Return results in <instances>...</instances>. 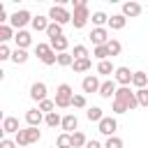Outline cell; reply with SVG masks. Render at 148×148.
Returning a JSON list of instances; mask_svg holds the SVG:
<instances>
[{"label": "cell", "instance_id": "36", "mask_svg": "<svg viewBox=\"0 0 148 148\" xmlns=\"http://www.w3.org/2000/svg\"><path fill=\"white\" fill-rule=\"evenodd\" d=\"M25 132H28V141H30V143H37V141H39V136H42V132H39L37 127H28Z\"/></svg>", "mask_w": 148, "mask_h": 148}, {"label": "cell", "instance_id": "24", "mask_svg": "<svg viewBox=\"0 0 148 148\" xmlns=\"http://www.w3.org/2000/svg\"><path fill=\"white\" fill-rule=\"evenodd\" d=\"M35 53H37V58H39V60H44L49 53H53V49H51V44H44V42H42V44H37V46H35Z\"/></svg>", "mask_w": 148, "mask_h": 148}, {"label": "cell", "instance_id": "8", "mask_svg": "<svg viewBox=\"0 0 148 148\" xmlns=\"http://www.w3.org/2000/svg\"><path fill=\"white\" fill-rule=\"evenodd\" d=\"M132 76H134V72H130V67H116L113 81L120 83V86H130L132 83Z\"/></svg>", "mask_w": 148, "mask_h": 148}, {"label": "cell", "instance_id": "44", "mask_svg": "<svg viewBox=\"0 0 148 148\" xmlns=\"http://www.w3.org/2000/svg\"><path fill=\"white\" fill-rule=\"evenodd\" d=\"M0 148H16V141H12V139H2V141H0Z\"/></svg>", "mask_w": 148, "mask_h": 148}, {"label": "cell", "instance_id": "13", "mask_svg": "<svg viewBox=\"0 0 148 148\" xmlns=\"http://www.w3.org/2000/svg\"><path fill=\"white\" fill-rule=\"evenodd\" d=\"M44 118H46V116H42L39 109H30V111L25 113V123H28L30 127H39V123H42Z\"/></svg>", "mask_w": 148, "mask_h": 148}, {"label": "cell", "instance_id": "28", "mask_svg": "<svg viewBox=\"0 0 148 148\" xmlns=\"http://www.w3.org/2000/svg\"><path fill=\"white\" fill-rule=\"evenodd\" d=\"M7 39H14V30H12V25H5V23H2V25H0V42L5 44Z\"/></svg>", "mask_w": 148, "mask_h": 148}, {"label": "cell", "instance_id": "43", "mask_svg": "<svg viewBox=\"0 0 148 148\" xmlns=\"http://www.w3.org/2000/svg\"><path fill=\"white\" fill-rule=\"evenodd\" d=\"M7 58H12V51L7 44H0V60H7Z\"/></svg>", "mask_w": 148, "mask_h": 148}, {"label": "cell", "instance_id": "6", "mask_svg": "<svg viewBox=\"0 0 148 148\" xmlns=\"http://www.w3.org/2000/svg\"><path fill=\"white\" fill-rule=\"evenodd\" d=\"M9 23H12V28L23 30V25H25V23H32V16H30V12H28V9H18V12H14V14H12Z\"/></svg>", "mask_w": 148, "mask_h": 148}, {"label": "cell", "instance_id": "32", "mask_svg": "<svg viewBox=\"0 0 148 148\" xmlns=\"http://www.w3.org/2000/svg\"><path fill=\"white\" fill-rule=\"evenodd\" d=\"M72 56H74V60H83V58H88V49H86L83 44H76Z\"/></svg>", "mask_w": 148, "mask_h": 148}, {"label": "cell", "instance_id": "34", "mask_svg": "<svg viewBox=\"0 0 148 148\" xmlns=\"http://www.w3.org/2000/svg\"><path fill=\"white\" fill-rule=\"evenodd\" d=\"M42 113H53V109H56V102L53 99H44V102H39V106H37Z\"/></svg>", "mask_w": 148, "mask_h": 148}, {"label": "cell", "instance_id": "42", "mask_svg": "<svg viewBox=\"0 0 148 148\" xmlns=\"http://www.w3.org/2000/svg\"><path fill=\"white\" fill-rule=\"evenodd\" d=\"M72 106H74V109H83V106H86V97H83V95H74Z\"/></svg>", "mask_w": 148, "mask_h": 148}, {"label": "cell", "instance_id": "18", "mask_svg": "<svg viewBox=\"0 0 148 148\" xmlns=\"http://www.w3.org/2000/svg\"><path fill=\"white\" fill-rule=\"evenodd\" d=\"M125 23H127V18H125L123 14H113V16L109 18V23H106V25H109L111 30H123V28H125Z\"/></svg>", "mask_w": 148, "mask_h": 148}, {"label": "cell", "instance_id": "7", "mask_svg": "<svg viewBox=\"0 0 148 148\" xmlns=\"http://www.w3.org/2000/svg\"><path fill=\"white\" fill-rule=\"evenodd\" d=\"M90 42L95 44V46H106L111 39H109V32H106V28H92L90 30Z\"/></svg>", "mask_w": 148, "mask_h": 148}, {"label": "cell", "instance_id": "31", "mask_svg": "<svg viewBox=\"0 0 148 148\" xmlns=\"http://www.w3.org/2000/svg\"><path fill=\"white\" fill-rule=\"evenodd\" d=\"M46 35H49V39L62 37V25H58V23H51V25H49V30H46Z\"/></svg>", "mask_w": 148, "mask_h": 148}, {"label": "cell", "instance_id": "17", "mask_svg": "<svg viewBox=\"0 0 148 148\" xmlns=\"http://www.w3.org/2000/svg\"><path fill=\"white\" fill-rule=\"evenodd\" d=\"M76 125H79V118H76L74 113H67V116L62 118V125H60V127H62V130H65L67 134H69V132L74 134V130H76Z\"/></svg>", "mask_w": 148, "mask_h": 148}, {"label": "cell", "instance_id": "15", "mask_svg": "<svg viewBox=\"0 0 148 148\" xmlns=\"http://www.w3.org/2000/svg\"><path fill=\"white\" fill-rule=\"evenodd\" d=\"M139 14H141V5H139V2H125V5H123V16H125V18H127V16L134 18V16H139Z\"/></svg>", "mask_w": 148, "mask_h": 148}, {"label": "cell", "instance_id": "9", "mask_svg": "<svg viewBox=\"0 0 148 148\" xmlns=\"http://www.w3.org/2000/svg\"><path fill=\"white\" fill-rule=\"evenodd\" d=\"M99 79L97 76H92V74H88V76H83V81H81V88H83V92H99Z\"/></svg>", "mask_w": 148, "mask_h": 148}, {"label": "cell", "instance_id": "29", "mask_svg": "<svg viewBox=\"0 0 148 148\" xmlns=\"http://www.w3.org/2000/svg\"><path fill=\"white\" fill-rule=\"evenodd\" d=\"M44 123L49 125V127H58V125H62V118L53 111V113H46V118H44Z\"/></svg>", "mask_w": 148, "mask_h": 148}, {"label": "cell", "instance_id": "23", "mask_svg": "<svg viewBox=\"0 0 148 148\" xmlns=\"http://www.w3.org/2000/svg\"><path fill=\"white\" fill-rule=\"evenodd\" d=\"M97 74H116V67L111 65V60H102V62H97Z\"/></svg>", "mask_w": 148, "mask_h": 148}, {"label": "cell", "instance_id": "14", "mask_svg": "<svg viewBox=\"0 0 148 148\" xmlns=\"http://www.w3.org/2000/svg\"><path fill=\"white\" fill-rule=\"evenodd\" d=\"M14 42H16V49H25V46H30L32 37H30V32H25V30H16Z\"/></svg>", "mask_w": 148, "mask_h": 148}, {"label": "cell", "instance_id": "2", "mask_svg": "<svg viewBox=\"0 0 148 148\" xmlns=\"http://www.w3.org/2000/svg\"><path fill=\"white\" fill-rule=\"evenodd\" d=\"M72 99H74V92H72V86L69 83H60L58 86V90H56V106L58 109H67V106H72Z\"/></svg>", "mask_w": 148, "mask_h": 148}, {"label": "cell", "instance_id": "1", "mask_svg": "<svg viewBox=\"0 0 148 148\" xmlns=\"http://www.w3.org/2000/svg\"><path fill=\"white\" fill-rule=\"evenodd\" d=\"M90 18V12H88V2L86 0H74V14H72V25L76 30H81Z\"/></svg>", "mask_w": 148, "mask_h": 148}, {"label": "cell", "instance_id": "30", "mask_svg": "<svg viewBox=\"0 0 148 148\" xmlns=\"http://www.w3.org/2000/svg\"><path fill=\"white\" fill-rule=\"evenodd\" d=\"M90 18H92V23H95V25H97V28H102V25H104V23H109V16H106V14H104V12H95V14H92V16H90Z\"/></svg>", "mask_w": 148, "mask_h": 148}, {"label": "cell", "instance_id": "35", "mask_svg": "<svg viewBox=\"0 0 148 148\" xmlns=\"http://www.w3.org/2000/svg\"><path fill=\"white\" fill-rule=\"evenodd\" d=\"M88 141H86V136H83V132H74L72 134V146L74 148H81V146H86Z\"/></svg>", "mask_w": 148, "mask_h": 148}, {"label": "cell", "instance_id": "11", "mask_svg": "<svg viewBox=\"0 0 148 148\" xmlns=\"http://www.w3.org/2000/svg\"><path fill=\"white\" fill-rule=\"evenodd\" d=\"M2 132H5V134H18V132H21V127H18V118L7 116V118L2 120Z\"/></svg>", "mask_w": 148, "mask_h": 148}, {"label": "cell", "instance_id": "4", "mask_svg": "<svg viewBox=\"0 0 148 148\" xmlns=\"http://www.w3.org/2000/svg\"><path fill=\"white\" fill-rule=\"evenodd\" d=\"M116 99H120L123 104H127V109H130V111L139 106L136 92H132V90H130V86H120V88H118V92H116Z\"/></svg>", "mask_w": 148, "mask_h": 148}, {"label": "cell", "instance_id": "26", "mask_svg": "<svg viewBox=\"0 0 148 148\" xmlns=\"http://www.w3.org/2000/svg\"><path fill=\"white\" fill-rule=\"evenodd\" d=\"M74 72H88L90 67H92V62H90V58H83V60H74Z\"/></svg>", "mask_w": 148, "mask_h": 148}, {"label": "cell", "instance_id": "3", "mask_svg": "<svg viewBox=\"0 0 148 148\" xmlns=\"http://www.w3.org/2000/svg\"><path fill=\"white\" fill-rule=\"evenodd\" d=\"M49 18H51V23H58V25L72 23V14H69L62 5H53V7L49 9Z\"/></svg>", "mask_w": 148, "mask_h": 148}, {"label": "cell", "instance_id": "33", "mask_svg": "<svg viewBox=\"0 0 148 148\" xmlns=\"http://www.w3.org/2000/svg\"><path fill=\"white\" fill-rule=\"evenodd\" d=\"M92 56H95V58H97V60L102 62V60H106V58H109L111 53H109V49H106V46H95V51H92Z\"/></svg>", "mask_w": 148, "mask_h": 148}, {"label": "cell", "instance_id": "5", "mask_svg": "<svg viewBox=\"0 0 148 148\" xmlns=\"http://www.w3.org/2000/svg\"><path fill=\"white\" fill-rule=\"evenodd\" d=\"M116 130H118V123H116V118H111V116H109V118L104 116V118L97 123V132L104 134L106 139H109V136H116Z\"/></svg>", "mask_w": 148, "mask_h": 148}, {"label": "cell", "instance_id": "10", "mask_svg": "<svg viewBox=\"0 0 148 148\" xmlns=\"http://www.w3.org/2000/svg\"><path fill=\"white\" fill-rule=\"evenodd\" d=\"M30 97H32L35 102H44V99H46V83H42V81L32 83V86H30Z\"/></svg>", "mask_w": 148, "mask_h": 148}, {"label": "cell", "instance_id": "39", "mask_svg": "<svg viewBox=\"0 0 148 148\" xmlns=\"http://www.w3.org/2000/svg\"><path fill=\"white\" fill-rule=\"evenodd\" d=\"M14 141H16V146H28V143H30V141H28V132H25V130H21V132L16 134V139H14Z\"/></svg>", "mask_w": 148, "mask_h": 148}, {"label": "cell", "instance_id": "19", "mask_svg": "<svg viewBox=\"0 0 148 148\" xmlns=\"http://www.w3.org/2000/svg\"><path fill=\"white\" fill-rule=\"evenodd\" d=\"M132 83L136 86V90L146 88V83H148V74H146V72H134V76H132Z\"/></svg>", "mask_w": 148, "mask_h": 148}, {"label": "cell", "instance_id": "46", "mask_svg": "<svg viewBox=\"0 0 148 148\" xmlns=\"http://www.w3.org/2000/svg\"><path fill=\"white\" fill-rule=\"evenodd\" d=\"M51 148H56V146H51Z\"/></svg>", "mask_w": 148, "mask_h": 148}, {"label": "cell", "instance_id": "41", "mask_svg": "<svg viewBox=\"0 0 148 148\" xmlns=\"http://www.w3.org/2000/svg\"><path fill=\"white\" fill-rule=\"evenodd\" d=\"M127 104H123L120 99H113V113H127Z\"/></svg>", "mask_w": 148, "mask_h": 148}, {"label": "cell", "instance_id": "20", "mask_svg": "<svg viewBox=\"0 0 148 148\" xmlns=\"http://www.w3.org/2000/svg\"><path fill=\"white\" fill-rule=\"evenodd\" d=\"M86 118H88L90 123H99V120L104 118V113H102V109H99V106H90V109L86 111Z\"/></svg>", "mask_w": 148, "mask_h": 148}, {"label": "cell", "instance_id": "22", "mask_svg": "<svg viewBox=\"0 0 148 148\" xmlns=\"http://www.w3.org/2000/svg\"><path fill=\"white\" fill-rule=\"evenodd\" d=\"M25 60H28V51H25V49H14V51H12V62L23 65Z\"/></svg>", "mask_w": 148, "mask_h": 148}, {"label": "cell", "instance_id": "21", "mask_svg": "<svg viewBox=\"0 0 148 148\" xmlns=\"http://www.w3.org/2000/svg\"><path fill=\"white\" fill-rule=\"evenodd\" d=\"M49 25H51V23H49V18H46V16H35V18H32V28H35L37 32H39V30H44V32H46V30H49Z\"/></svg>", "mask_w": 148, "mask_h": 148}, {"label": "cell", "instance_id": "38", "mask_svg": "<svg viewBox=\"0 0 148 148\" xmlns=\"http://www.w3.org/2000/svg\"><path fill=\"white\" fill-rule=\"evenodd\" d=\"M136 99H139V106H148V90L146 88L136 90Z\"/></svg>", "mask_w": 148, "mask_h": 148}, {"label": "cell", "instance_id": "45", "mask_svg": "<svg viewBox=\"0 0 148 148\" xmlns=\"http://www.w3.org/2000/svg\"><path fill=\"white\" fill-rule=\"evenodd\" d=\"M86 148H102V143L92 139V141H88V143H86Z\"/></svg>", "mask_w": 148, "mask_h": 148}, {"label": "cell", "instance_id": "12", "mask_svg": "<svg viewBox=\"0 0 148 148\" xmlns=\"http://www.w3.org/2000/svg\"><path fill=\"white\" fill-rule=\"evenodd\" d=\"M116 92H118V88H116V81H113V79H111V81H104V83L99 86V95H102L104 99L116 97Z\"/></svg>", "mask_w": 148, "mask_h": 148}, {"label": "cell", "instance_id": "40", "mask_svg": "<svg viewBox=\"0 0 148 148\" xmlns=\"http://www.w3.org/2000/svg\"><path fill=\"white\" fill-rule=\"evenodd\" d=\"M104 148H123V141L118 136H109L106 143H104Z\"/></svg>", "mask_w": 148, "mask_h": 148}, {"label": "cell", "instance_id": "25", "mask_svg": "<svg viewBox=\"0 0 148 148\" xmlns=\"http://www.w3.org/2000/svg\"><path fill=\"white\" fill-rule=\"evenodd\" d=\"M58 65H60V67H72V65H74V56L67 53V51H65V53H58Z\"/></svg>", "mask_w": 148, "mask_h": 148}, {"label": "cell", "instance_id": "27", "mask_svg": "<svg viewBox=\"0 0 148 148\" xmlns=\"http://www.w3.org/2000/svg\"><path fill=\"white\" fill-rule=\"evenodd\" d=\"M56 146H58V148H74V146H72V134H67V132H62V134L58 136V141H56Z\"/></svg>", "mask_w": 148, "mask_h": 148}, {"label": "cell", "instance_id": "16", "mask_svg": "<svg viewBox=\"0 0 148 148\" xmlns=\"http://www.w3.org/2000/svg\"><path fill=\"white\" fill-rule=\"evenodd\" d=\"M49 44H51V49H53V51H58V53H65V51H67V46H69V39L62 35V37L49 39Z\"/></svg>", "mask_w": 148, "mask_h": 148}, {"label": "cell", "instance_id": "37", "mask_svg": "<svg viewBox=\"0 0 148 148\" xmlns=\"http://www.w3.org/2000/svg\"><path fill=\"white\" fill-rule=\"evenodd\" d=\"M106 49H109V53H111V56H118L123 46H120V42H118V39H111V42L106 44Z\"/></svg>", "mask_w": 148, "mask_h": 148}]
</instances>
